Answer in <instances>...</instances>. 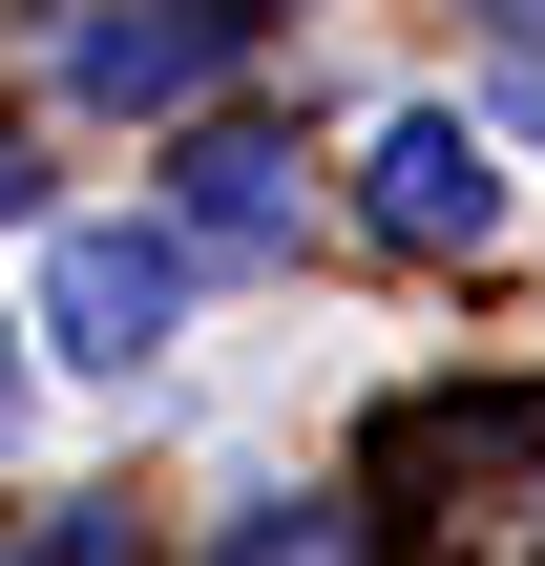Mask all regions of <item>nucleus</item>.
I'll list each match as a JSON object with an SVG mask.
<instances>
[{
    "mask_svg": "<svg viewBox=\"0 0 545 566\" xmlns=\"http://www.w3.org/2000/svg\"><path fill=\"white\" fill-rule=\"evenodd\" d=\"M357 231H378L399 273H483V252L525 231V147H504L483 105H378V147H357Z\"/></svg>",
    "mask_w": 545,
    "mask_h": 566,
    "instance_id": "f257e3e1",
    "label": "nucleus"
},
{
    "mask_svg": "<svg viewBox=\"0 0 545 566\" xmlns=\"http://www.w3.org/2000/svg\"><path fill=\"white\" fill-rule=\"evenodd\" d=\"M168 231H189V273H294V252H315V147L210 84V105L168 126Z\"/></svg>",
    "mask_w": 545,
    "mask_h": 566,
    "instance_id": "f03ea898",
    "label": "nucleus"
},
{
    "mask_svg": "<svg viewBox=\"0 0 545 566\" xmlns=\"http://www.w3.org/2000/svg\"><path fill=\"white\" fill-rule=\"evenodd\" d=\"M168 336H189V231H168V210L42 252V357H63V378H147Z\"/></svg>",
    "mask_w": 545,
    "mask_h": 566,
    "instance_id": "7ed1b4c3",
    "label": "nucleus"
},
{
    "mask_svg": "<svg viewBox=\"0 0 545 566\" xmlns=\"http://www.w3.org/2000/svg\"><path fill=\"white\" fill-rule=\"evenodd\" d=\"M42 84H63V105H126V126H189V105L231 84V21H210V0H63Z\"/></svg>",
    "mask_w": 545,
    "mask_h": 566,
    "instance_id": "20e7f679",
    "label": "nucleus"
},
{
    "mask_svg": "<svg viewBox=\"0 0 545 566\" xmlns=\"http://www.w3.org/2000/svg\"><path fill=\"white\" fill-rule=\"evenodd\" d=\"M210 566H357V504H315V483H252Z\"/></svg>",
    "mask_w": 545,
    "mask_h": 566,
    "instance_id": "39448f33",
    "label": "nucleus"
},
{
    "mask_svg": "<svg viewBox=\"0 0 545 566\" xmlns=\"http://www.w3.org/2000/svg\"><path fill=\"white\" fill-rule=\"evenodd\" d=\"M0 566H147V525H126V504H42Z\"/></svg>",
    "mask_w": 545,
    "mask_h": 566,
    "instance_id": "423d86ee",
    "label": "nucleus"
},
{
    "mask_svg": "<svg viewBox=\"0 0 545 566\" xmlns=\"http://www.w3.org/2000/svg\"><path fill=\"white\" fill-rule=\"evenodd\" d=\"M483 126H504V147H545V21L504 42V84H483Z\"/></svg>",
    "mask_w": 545,
    "mask_h": 566,
    "instance_id": "0eeeda50",
    "label": "nucleus"
},
{
    "mask_svg": "<svg viewBox=\"0 0 545 566\" xmlns=\"http://www.w3.org/2000/svg\"><path fill=\"white\" fill-rule=\"evenodd\" d=\"M21 210H42V147H21V126H0V231H21Z\"/></svg>",
    "mask_w": 545,
    "mask_h": 566,
    "instance_id": "6e6552de",
    "label": "nucleus"
},
{
    "mask_svg": "<svg viewBox=\"0 0 545 566\" xmlns=\"http://www.w3.org/2000/svg\"><path fill=\"white\" fill-rule=\"evenodd\" d=\"M210 21H231V42H252V21H315V0H210Z\"/></svg>",
    "mask_w": 545,
    "mask_h": 566,
    "instance_id": "1a4fd4ad",
    "label": "nucleus"
},
{
    "mask_svg": "<svg viewBox=\"0 0 545 566\" xmlns=\"http://www.w3.org/2000/svg\"><path fill=\"white\" fill-rule=\"evenodd\" d=\"M462 21H483V42H525V21H545V0H462Z\"/></svg>",
    "mask_w": 545,
    "mask_h": 566,
    "instance_id": "9d476101",
    "label": "nucleus"
},
{
    "mask_svg": "<svg viewBox=\"0 0 545 566\" xmlns=\"http://www.w3.org/2000/svg\"><path fill=\"white\" fill-rule=\"evenodd\" d=\"M0 399H21V315H0Z\"/></svg>",
    "mask_w": 545,
    "mask_h": 566,
    "instance_id": "9b49d317",
    "label": "nucleus"
}]
</instances>
